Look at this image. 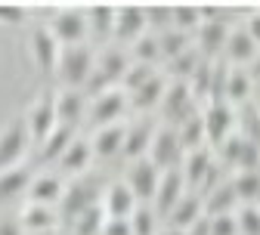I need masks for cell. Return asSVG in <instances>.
I'll use <instances>...</instances> for the list:
<instances>
[{
    "instance_id": "f1b7e54d",
    "label": "cell",
    "mask_w": 260,
    "mask_h": 235,
    "mask_svg": "<svg viewBox=\"0 0 260 235\" xmlns=\"http://www.w3.org/2000/svg\"><path fill=\"white\" fill-rule=\"evenodd\" d=\"M78 137V130L75 127H56L50 137L38 146V152H41V161H47V164H59V158L65 155V149L72 146V140Z\"/></svg>"
},
{
    "instance_id": "4316f807",
    "label": "cell",
    "mask_w": 260,
    "mask_h": 235,
    "mask_svg": "<svg viewBox=\"0 0 260 235\" xmlns=\"http://www.w3.org/2000/svg\"><path fill=\"white\" fill-rule=\"evenodd\" d=\"M152 127L143 121V124H130L127 127V133H124V149H121V155L134 164V161H140V158H146L149 155V143H152Z\"/></svg>"
},
{
    "instance_id": "4dcf8cb0",
    "label": "cell",
    "mask_w": 260,
    "mask_h": 235,
    "mask_svg": "<svg viewBox=\"0 0 260 235\" xmlns=\"http://www.w3.org/2000/svg\"><path fill=\"white\" fill-rule=\"evenodd\" d=\"M202 7H195V4H177L171 7V28L174 31H183V35H192V31H199L202 25Z\"/></svg>"
},
{
    "instance_id": "7402d4cb",
    "label": "cell",
    "mask_w": 260,
    "mask_h": 235,
    "mask_svg": "<svg viewBox=\"0 0 260 235\" xmlns=\"http://www.w3.org/2000/svg\"><path fill=\"white\" fill-rule=\"evenodd\" d=\"M19 226L25 235H38V232H56L59 226V214L56 208H44V205H31V201H25V208L16 214Z\"/></svg>"
},
{
    "instance_id": "f907efd6",
    "label": "cell",
    "mask_w": 260,
    "mask_h": 235,
    "mask_svg": "<svg viewBox=\"0 0 260 235\" xmlns=\"http://www.w3.org/2000/svg\"><path fill=\"white\" fill-rule=\"evenodd\" d=\"M38 235H56V232H38Z\"/></svg>"
},
{
    "instance_id": "2e32d148",
    "label": "cell",
    "mask_w": 260,
    "mask_h": 235,
    "mask_svg": "<svg viewBox=\"0 0 260 235\" xmlns=\"http://www.w3.org/2000/svg\"><path fill=\"white\" fill-rule=\"evenodd\" d=\"M53 99H56V121L62 124V127H75L78 130V124L87 118V93L84 90H59V93H53Z\"/></svg>"
},
{
    "instance_id": "603a6c76",
    "label": "cell",
    "mask_w": 260,
    "mask_h": 235,
    "mask_svg": "<svg viewBox=\"0 0 260 235\" xmlns=\"http://www.w3.org/2000/svg\"><path fill=\"white\" fill-rule=\"evenodd\" d=\"M192 90H189V84L186 81H171L168 84V90H165V96H161V109H165V118L168 121H186L192 112Z\"/></svg>"
},
{
    "instance_id": "60d3db41",
    "label": "cell",
    "mask_w": 260,
    "mask_h": 235,
    "mask_svg": "<svg viewBox=\"0 0 260 235\" xmlns=\"http://www.w3.org/2000/svg\"><path fill=\"white\" fill-rule=\"evenodd\" d=\"M28 22V10L19 4H0V25L4 28H19Z\"/></svg>"
},
{
    "instance_id": "8992f818",
    "label": "cell",
    "mask_w": 260,
    "mask_h": 235,
    "mask_svg": "<svg viewBox=\"0 0 260 235\" xmlns=\"http://www.w3.org/2000/svg\"><path fill=\"white\" fill-rule=\"evenodd\" d=\"M87 112H90L87 118H90L93 130L96 127H109V124H118L130 112V99H127V93L121 87H115V90H106V93H96L93 103L87 106Z\"/></svg>"
},
{
    "instance_id": "7a4b0ae2",
    "label": "cell",
    "mask_w": 260,
    "mask_h": 235,
    "mask_svg": "<svg viewBox=\"0 0 260 235\" xmlns=\"http://www.w3.org/2000/svg\"><path fill=\"white\" fill-rule=\"evenodd\" d=\"M127 65H130V59H127L124 50H118V47H112V44H109L106 50H100V53H96V62H93V75H90V81H87L90 93L96 96V93H106V90L121 87Z\"/></svg>"
},
{
    "instance_id": "ee69618b",
    "label": "cell",
    "mask_w": 260,
    "mask_h": 235,
    "mask_svg": "<svg viewBox=\"0 0 260 235\" xmlns=\"http://www.w3.org/2000/svg\"><path fill=\"white\" fill-rule=\"evenodd\" d=\"M103 235H134V232H130V223L127 220H106Z\"/></svg>"
},
{
    "instance_id": "7dc6e473",
    "label": "cell",
    "mask_w": 260,
    "mask_h": 235,
    "mask_svg": "<svg viewBox=\"0 0 260 235\" xmlns=\"http://www.w3.org/2000/svg\"><path fill=\"white\" fill-rule=\"evenodd\" d=\"M248 75H251V81H254V84H260V56L248 65Z\"/></svg>"
},
{
    "instance_id": "d590c367",
    "label": "cell",
    "mask_w": 260,
    "mask_h": 235,
    "mask_svg": "<svg viewBox=\"0 0 260 235\" xmlns=\"http://www.w3.org/2000/svg\"><path fill=\"white\" fill-rule=\"evenodd\" d=\"M158 50H161V59L174 62L177 56H183V53L189 50V35H183V31H174V28L161 31V35H158Z\"/></svg>"
},
{
    "instance_id": "83f0119b",
    "label": "cell",
    "mask_w": 260,
    "mask_h": 235,
    "mask_svg": "<svg viewBox=\"0 0 260 235\" xmlns=\"http://www.w3.org/2000/svg\"><path fill=\"white\" fill-rule=\"evenodd\" d=\"M165 90H168V78L158 72L146 87H140L134 96H127V99H130V109H134V112H152V109H158Z\"/></svg>"
},
{
    "instance_id": "d6986e66",
    "label": "cell",
    "mask_w": 260,
    "mask_h": 235,
    "mask_svg": "<svg viewBox=\"0 0 260 235\" xmlns=\"http://www.w3.org/2000/svg\"><path fill=\"white\" fill-rule=\"evenodd\" d=\"M96 158H93V152H90V143L87 140H81V137H75L72 140V146L65 149V155L59 158V174L65 177V180H78V177H84L87 171H90V164H93Z\"/></svg>"
},
{
    "instance_id": "836d02e7",
    "label": "cell",
    "mask_w": 260,
    "mask_h": 235,
    "mask_svg": "<svg viewBox=\"0 0 260 235\" xmlns=\"http://www.w3.org/2000/svg\"><path fill=\"white\" fill-rule=\"evenodd\" d=\"M239 205H257L260 201V171H251V174H236V180L230 183Z\"/></svg>"
},
{
    "instance_id": "e0dca14e",
    "label": "cell",
    "mask_w": 260,
    "mask_h": 235,
    "mask_svg": "<svg viewBox=\"0 0 260 235\" xmlns=\"http://www.w3.org/2000/svg\"><path fill=\"white\" fill-rule=\"evenodd\" d=\"M124 133H127V124H124V121L109 124V127H96V130H93V137L87 140L93 158L109 161V158L121 155V149H124Z\"/></svg>"
},
{
    "instance_id": "5bb4252c",
    "label": "cell",
    "mask_w": 260,
    "mask_h": 235,
    "mask_svg": "<svg viewBox=\"0 0 260 235\" xmlns=\"http://www.w3.org/2000/svg\"><path fill=\"white\" fill-rule=\"evenodd\" d=\"M62 192H65V177H62L59 171H41V174L31 177L25 198L31 201V205L56 208V205H59V198H62Z\"/></svg>"
},
{
    "instance_id": "d6a6232c",
    "label": "cell",
    "mask_w": 260,
    "mask_h": 235,
    "mask_svg": "<svg viewBox=\"0 0 260 235\" xmlns=\"http://www.w3.org/2000/svg\"><path fill=\"white\" fill-rule=\"evenodd\" d=\"M177 137H180V146H183V155L186 152H192V149H202V146H208L205 143V127H202V115H189L183 124H180V130H177Z\"/></svg>"
},
{
    "instance_id": "ac0fdd59",
    "label": "cell",
    "mask_w": 260,
    "mask_h": 235,
    "mask_svg": "<svg viewBox=\"0 0 260 235\" xmlns=\"http://www.w3.org/2000/svg\"><path fill=\"white\" fill-rule=\"evenodd\" d=\"M226 38H230V25L220 22V19H205L195 31V41H199V56L214 62V56L223 53L226 47Z\"/></svg>"
},
{
    "instance_id": "ab89813d",
    "label": "cell",
    "mask_w": 260,
    "mask_h": 235,
    "mask_svg": "<svg viewBox=\"0 0 260 235\" xmlns=\"http://www.w3.org/2000/svg\"><path fill=\"white\" fill-rule=\"evenodd\" d=\"M202 62V56L199 53H192V50H186L183 56H177L171 65H174V69H171V75H174V81H189V75L195 72V65H199Z\"/></svg>"
},
{
    "instance_id": "277c9868",
    "label": "cell",
    "mask_w": 260,
    "mask_h": 235,
    "mask_svg": "<svg viewBox=\"0 0 260 235\" xmlns=\"http://www.w3.org/2000/svg\"><path fill=\"white\" fill-rule=\"evenodd\" d=\"M22 121H25V127H28V137H31V146H41L50 133L59 127V121H56V99H53V93H41L35 103L28 106V112L22 115Z\"/></svg>"
},
{
    "instance_id": "6da1fadb",
    "label": "cell",
    "mask_w": 260,
    "mask_h": 235,
    "mask_svg": "<svg viewBox=\"0 0 260 235\" xmlns=\"http://www.w3.org/2000/svg\"><path fill=\"white\" fill-rule=\"evenodd\" d=\"M93 62H96V50L90 47V41L75 44V47H62L59 62H56V78L62 81V90L87 87V81L93 75Z\"/></svg>"
},
{
    "instance_id": "9c48e42d",
    "label": "cell",
    "mask_w": 260,
    "mask_h": 235,
    "mask_svg": "<svg viewBox=\"0 0 260 235\" xmlns=\"http://www.w3.org/2000/svg\"><path fill=\"white\" fill-rule=\"evenodd\" d=\"M158 171H174V167L183 164V146L174 127H158L152 133V143H149V155H146Z\"/></svg>"
},
{
    "instance_id": "4fadbf2b",
    "label": "cell",
    "mask_w": 260,
    "mask_h": 235,
    "mask_svg": "<svg viewBox=\"0 0 260 235\" xmlns=\"http://www.w3.org/2000/svg\"><path fill=\"white\" fill-rule=\"evenodd\" d=\"M59 44L56 38L50 35V28H35L28 38V53H31V62L41 75H56V62H59Z\"/></svg>"
},
{
    "instance_id": "f546056e",
    "label": "cell",
    "mask_w": 260,
    "mask_h": 235,
    "mask_svg": "<svg viewBox=\"0 0 260 235\" xmlns=\"http://www.w3.org/2000/svg\"><path fill=\"white\" fill-rule=\"evenodd\" d=\"M205 198V195H202ZM239 198L233 192L230 183H223L217 189H208V201H205V217H220V214H236Z\"/></svg>"
},
{
    "instance_id": "c3c4849f",
    "label": "cell",
    "mask_w": 260,
    "mask_h": 235,
    "mask_svg": "<svg viewBox=\"0 0 260 235\" xmlns=\"http://www.w3.org/2000/svg\"><path fill=\"white\" fill-rule=\"evenodd\" d=\"M158 235H189L183 229H174V226H165V229H158Z\"/></svg>"
},
{
    "instance_id": "3957f363",
    "label": "cell",
    "mask_w": 260,
    "mask_h": 235,
    "mask_svg": "<svg viewBox=\"0 0 260 235\" xmlns=\"http://www.w3.org/2000/svg\"><path fill=\"white\" fill-rule=\"evenodd\" d=\"M202 127H205V143L208 146H214V149L223 146L239 130L236 109L230 103H208V109L202 112Z\"/></svg>"
},
{
    "instance_id": "e575fe53",
    "label": "cell",
    "mask_w": 260,
    "mask_h": 235,
    "mask_svg": "<svg viewBox=\"0 0 260 235\" xmlns=\"http://www.w3.org/2000/svg\"><path fill=\"white\" fill-rule=\"evenodd\" d=\"M158 75V69L155 65H143V62H130L127 65V72H124V81H121V90L127 93V96H134L140 87H146L152 78Z\"/></svg>"
},
{
    "instance_id": "8fae6325",
    "label": "cell",
    "mask_w": 260,
    "mask_h": 235,
    "mask_svg": "<svg viewBox=\"0 0 260 235\" xmlns=\"http://www.w3.org/2000/svg\"><path fill=\"white\" fill-rule=\"evenodd\" d=\"M189 189H186V180H183V174H180V167H174V171H161V180H158V189H155V198H152V211H155V217L161 220V217H168L174 208H177V201L186 195Z\"/></svg>"
},
{
    "instance_id": "30bf717a",
    "label": "cell",
    "mask_w": 260,
    "mask_h": 235,
    "mask_svg": "<svg viewBox=\"0 0 260 235\" xmlns=\"http://www.w3.org/2000/svg\"><path fill=\"white\" fill-rule=\"evenodd\" d=\"M149 31L146 25V7L140 4H121L115 7V28H112V41L118 44H134Z\"/></svg>"
},
{
    "instance_id": "cb8c5ba5",
    "label": "cell",
    "mask_w": 260,
    "mask_h": 235,
    "mask_svg": "<svg viewBox=\"0 0 260 235\" xmlns=\"http://www.w3.org/2000/svg\"><path fill=\"white\" fill-rule=\"evenodd\" d=\"M202 217H205V198H202L199 192H186V195L177 201V208L168 214V226L189 232Z\"/></svg>"
},
{
    "instance_id": "f35d334b",
    "label": "cell",
    "mask_w": 260,
    "mask_h": 235,
    "mask_svg": "<svg viewBox=\"0 0 260 235\" xmlns=\"http://www.w3.org/2000/svg\"><path fill=\"white\" fill-rule=\"evenodd\" d=\"M236 226H239V235H260V205H239Z\"/></svg>"
},
{
    "instance_id": "9a60e30c",
    "label": "cell",
    "mask_w": 260,
    "mask_h": 235,
    "mask_svg": "<svg viewBox=\"0 0 260 235\" xmlns=\"http://www.w3.org/2000/svg\"><path fill=\"white\" fill-rule=\"evenodd\" d=\"M100 208H103L106 220H130V214L140 208V201H137L134 192L127 189V183L121 180V183L106 186V192L100 198Z\"/></svg>"
},
{
    "instance_id": "74e56055",
    "label": "cell",
    "mask_w": 260,
    "mask_h": 235,
    "mask_svg": "<svg viewBox=\"0 0 260 235\" xmlns=\"http://www.w3.org/2000/svg\"><path fill=\"white\" fill-rule=\"evenodd\" d=\"M130 232L134 235H158V217L149 205H140L134 214H130Z\"/></svg>"
},
{
    "instance_id": "ba28073f",
    "label": "cell",
    "mask_w": 260,
    "mask_h": 235,
    "mask_svg": "<svg viewBox=\"0 0 260 235\" xmlns=\"http://www.w3.org/2000/svg\"><path fill=\"white\" fill-rule=\"evenodd\" d=\"M93 205H100V198H96V189L84 180V177H78V180H65V192H62V198H59V220H65V223H72L78 214H84L87 208H93Z\"/></svg>"
},
{
    "instance_id": "52a82bcc",
    "label": "cell",
    "mask_w": 260,
    "mask_h": 235,
    "mask_svg": "<svg viewBox=\"0 0 260 235\" xmlns=\"http://www.w3.org/2000/svg\"><path fill=\"white\" fill-rule=\"evenodd\" d=\"M50 28V35L56 38V44L59 47H75V44H87V16H84V10H78V7H62L56 16H53V22L47 25Z\"/></svg>"
},
{
    "instance_id": "681fc988",
    "label": "cell",
    "mask_w": 260,
    "mask_h": 235,
    "mask_svg": "<svg viewBox=\"0 0 260 235\" xmlns=\"http://www.w3.org/2000/svg\"><path fill=\"white\" fill-rule=\"evenodd\" d=\"M254 109H257V112H260V96H257V103H254Z\"/></svg>"
},
{
    "instance_id": "5b68a950",
    "label": "cell",
    "mask_w": 260,
    "mask_h": 235,
    "mask_svg": "<svg viewBox=\"0 0 260 235\" xmlns=\"http://www.w3.org/2000/svg\"><path fill=\"white\" fill-rule=\"evenodd\" d=\"M31 149V137H28V127L22 118H13L4 124L0 130V171L16 164H25V155Z\"/></svg>"
},
{
    "instance_id": "bcb514c9",
    "label": "cell",
    "mask_w": 260,
    "mask_h": 235,
    "mask_svg": "<svg viewBox=\"0 0 260 235\" xmlns=\"http://www.w3.org/2000/svg\"><path fill=\"white\" fill-rule=\"evenodd\" d=\"M245 31H248V38L254 41V47L260 50V13H254V16L248 19V25H245Z\"/></svg>"
},
{
    "instance_id": "1f68e13d",
    "label": "cell",
    "mask_w": 260,
    "mask_h": 235,
    "mask_svg": "<svg viewBox=\"0 0 260 235\" xmlns=\"http://www.w3.org/2000/svg\"><path fill=\"white\" fill-rule=\"evenodd\" d=\"M103 226H106V214L100 205H93L69 223V232L72 235H103Z\"/></svg>"
},
{
    "instance_id": "484cf974",
    "label": "cell",
    "mask_w": 260,
    "mask_h": 235,
    "mask_svg": "<svg viewBox=\"0 0 260 235\" xmlns=\"http://www.w3.org/2000/svg\"><path fill=\"white\" fill-rule=\"evenodd\" d=\"M251 93H254V81H251L248 69H236V65H230L226 90H223V103H230L233 109H242L245 103H251Z\"/></svg>"
},
{
    "instance_id": "44dd1931",
    "label": "cell",
    "mask_w": 260,
    "mask_h": 235,
    "mask_svg": "<svg viewBox=\"0 0 260 235\" xmlns=\"http://www.w3.org/2000/svg\"><path fill=\"white\" fill-rule=\"evenodd\" d=\"M223 62L226 65H236V69H248V65L260 56V50L254 47V41L248 38L245 28H230V38H226V47H223Z\"/></svg>"
},
{
    "instance_id": "8d00e7d4",
    "label": "cell",
    "mask_w": 260,
    "mask_h": 235,
    "mask_svg": "<svg viewBox=\"0 0 260 235\" xmlns=\"http://www.w3.org/2000/svg\"><path fill=\"white\" fill-rule=\"evenodd\" d=\"M130 50H134V62H143V65H155V62H161L158 35H152V31H146L140 41L130 44Z\"/></svg>"
},
{
    "instance_id": "f6af8a7d",
    "label": "cell",
    "mask_w": 260,
    "mask_h": 235,
    "mask_svg": "<svg viewBox=\"0 0 260 235\" xmlns=\"http://www.w3.org/2000/svg\"><path fill=\"white\" fill-rule=\"evenodd\" d=\"M0 235H25L16 217H0Z\"/></svg>"
},
{
    "instance_id": "b9f144b4",
    "label": "cell",
    "mask_w": 260,
    "mask_h": 235,
    "mask_svg": "<svg viewBox=\"0 0 260 235\" xmlns=\"http://www.w3.org/2000/svg\"><path fill=\"white\" fill-rule=\"evenodd\" d=\"M146 25L149 28H155V31H161V28H171V7H165V4H152V7H146Z\"/></svg>"
},
{
    "instance_id": "ffe728a7",
    "label": "cell",
    "mask_w": 260,
    "mask_h": 235,
    "mask_svg": "<svg viewBox=\"0 0 260 235\" xmlns=\"http://www.w3.org/2000/svg\"><path fill=\"white\" fill-rule=\"evenodd\" d=\"M31 177H35V167L31 164H16V167L0 171V208H7L16 198H22L28 192Z\"/></svg>"
},
{
    "instance_id": "d4e9b609",
    "label": "cell",
    "mask_w": 260,
    "mask_h": 235,
    "mask_svg": "<svg viewBox=\"0 0 260 235\" xmlns=\"http://www.w3.org/2000/svg\"><path fill=\"white\" fill-rule=\"evenodd\" d=\"M87 16V35L100 44L112 41V28H115V7L112 4H93L84 10Z\"/></svg>"
},
{
    "instance_id": "7bdbcfd3",
    "label": "cell",
    "mask_w": 260,
    "mask_h": 235,
    "mask_svg": "<svg viewBox=\"0 0 260 235\" xmlns=\"http://www.w3.org/2000/svg\"><path fill=\"white\" fill-rule=\"evenodd\" d=\"M208 235H239V226H236V214L208 217Z\"/></svg>"
},
{
    "instance_id": "7c38bea8",
    "label": "cell",
    "mask_w": 260,
    "mask_h": 235,
    "mask_svg": "<svg viewBox=\"0 0 260 235\" xmlns=\"http://www.w3.org/2000/svg\"><path fill=\"white\" fill-rule=\"evenodd\" d=\"M158 180H161V171L149 161V158H140L127 167V189L137 195L140 205H152V198H155V189H158Z\"/></svg>"
}]
</instances>
